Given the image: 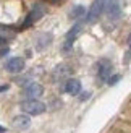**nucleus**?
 I'll return each instance as SVG.
<instances>
[{
	"mask_svg": "<svg viewBox=\"0 0 131 133\" xmlns=\"http://www.w3.org/2000/svg\"><path fill=\"white\" fill-rule=\"evenodd\" d=\"M81 28H83V24H81V23H76V24L73 26V28L70 29V32L67 34V42H65V50H70V49H71V44H73V41L76 39V36L79 34Z\"/></svg>",
	"mask_w": 131,
	"mask_h": 133,
	"instance_id": "8",
	"label": "nucleus"
},
{
	"mask_svg": "<svg viewBox=\"0 0 131 133\" xmlns=\"http://www.w3.org/2000/svg\"><path fill=\"white\" fill-rule=\"evenodd\" d=\"M83 13H84V6L78 5V6H75V8L70 11V16H71V18H79Z\"/></svg>",
	"mask_w": 131,
	"mask_h": 133,
	"instance_id": "11",
	"label": "nucleus"
},
{
	"mask_svg": "<svg viewBox=\"0 0 131 133\" xmlns=\"http://www.w3.org/2000/svg\"><path fill=\"white\" fill-rule=\"evenodd\" d=\"M3 44H5V39H3L2 36H0V47H2V45H3Z\"/></svg>",
	"mask_w": 131,
	"mask_h": 133,
	"instance_id": "15",
	"label": "nucleus"
},
{
	"mask_svg": "<svg viewBox=\"0 0 131 133\" xmlns=\"http://www.w3.org/2000/svg\"><path fill=\"white\" fill-rule=\"evenodd\" d=\"M5 66H6V70L10 73H19L24 68V60L21 57H13V58H10V60L6 62Z\"/></svg>",
	"mask_w": 131,
	"mask_h": 133,
	"instance_id": "5",
	"label": "nucleus"
},
{
	"mask_svg": "<svg viewBox=\"0 0 131 133\" xmlns=\"http://www.w3.org/2000/svg\"><path fill=\"white\" fill-rule=\"evenodd\" d=\"M21 109L28 115H41L45 112V104L37 101V99H28L21 104Z\"/></svg>",
	"mask_w": 131,
	"mask_h": 133,
	"instance_id": "1",
	"label": "nucleus"
},
{
	"mask_svg": "<svg viewBox=\"0 0 131 133\" xmlns=\"http://www.w3.org/2000/svg\"><path fill=\"white\" fill-rule=\"evenodd\" d=\"M88 97H89V92H86V94L81 96V101H84V99H88Z\"/></svg>",
	"mask_w": 131,
	"mask_h": 133,
	"instance_id": "14",
	"label": "nucleus"
},
{
	"mask_svg": "<svg viewBox=\"0 0 131 133\" xmlns=\"http://www.w3.org/2000/svg\"><path fill=\"white\" fill-rule=\"evenodd\" d=\"M100 15H102V0H94L92 5L89 6L86 21H88V23H96L97 19H99Z\"/></svg>",
	"mask_w": 131,
	"mask_h": 133,
	"instance_id": "3",
	"label": "nucleus"
},
{
	"mask_svg": "<svg viewBox=\"0 0 131 133\" xmlns=\"http://www.w3.org/2000/svg\"><path fill=\"white\" fill-rule=\"evenodd\" d=\"M11 125L16 130H28L31 127V118L28 115H16L11 120Z\"/></svg>",
	"mask_w": 131,
	"mask_h": 133,
	"instance_id": "7",
	"label": "nucleus"
},
{
	"mask_svg": "<svg viewBox=\"0 0 131 133\" xmlns=\"http://www.w3.org/2000/svg\"><path fill=\"white\" fill-rule=\"evenodd\" d=\"M112 75V63H110L107 58H104V60L99 62V78L102 81H107Z\"/></svg>",
	"mask_w": 131,
	"mask_h": 133,
	"instance_id": "6",
	"label": "nucleus"
},
{
	"mask_svg": "<svg viewBox=\"0 0 131 133\" xmlns=\"http://www.w3.org/2000/svg\"><path fill=\"white\" fill-rule=\"evenodd\" d=\"M120 5L117 0H102V13H105L110 18H118L120 16Z\"/></svg>",
	"mask_w": 131,
	"mask_h": 133,
	"instance_id": "2",
	"label": "nucleus"
},
{
	"mask_svg": "<svg viewBox=\"0 0 131 133\" xmlns=\"http://www.w3.org/2000/svg\"><path fill=\"white\" fill-rule=\"evenodd\" d=\"M42 92H44V88L39 83H29L24 88V96L29 99H37L39 96H42Z\"/></svg>",
	"mask_w": 131,
	"mask_h": 133,
	"instance_id": "4",
	"label": "nucleus"
},
{
	"mask_svg": "<svg viewBox=\"0 0 131 133\" xmlns=\"http://www.w3.org/2000/svg\"><path fill=\"white\" fill-rule=\"evenodd\" d=\"M44 15V8H42V6H39V5H36L34 6V10H32L31 13H29V15H28V19H26V23H24V26H23V28H26V26H29L32 21H36V19H39V18H41Z\"/></svg>",
	"mask_w": 131,
	"mask_h": 133,
	"instance_id": "10",
	"label": "nucleus"
},
{
	"mask_svg": "<svg viewBox=\"0 0 131 133\" xmlns=\"http://www.w3.org/2000/svg\"><path fill=\"white\" fill-rule=\"evenodd\" d=\"M3 131H5V128H3V127H0V133H3Z\"/></svg>",
	"mask_w": 131,
	"mask_h": 133,
	"instance_id": "16",
	"label": "nucleus"
},
{
	"mask_svg": "<svg viewBox=\"0 0 131 133\" xmlns=\"http://www.w3.org/2000/svg\"><path fill=\"white\" fill-rule=\"evenodd\" d=\"M6 89H8V84H3V86H0V92H2V91H6Z\"/></svg>",
	"mask_w": 131,
	"mask_h": 133,
	"instance_id": "13",
	"label": "nucleus"
},
{
	"mask_svg": "<svg viewBox=\"0 0 131 133\" xmlns=\"http://www.w3.org/2000/svg\"><path fill=\"white\" fill-rule=\"evenodd\" d=\"M65 91L68 92V94L71 96H76V94H79V91H81V83H79V79H68L67 84H65Z\"/></svg>",
	"mask_w": 131,
	"mask_h": 133,
	"instance_id": "9",
	"label": "nucleus"
},
{
	"mask_svg": "<svg viewBox=\"0 0 131 133\" xmlns=\"http://www.w3.org/2000/svg\"><path fill=\"white\" fill-rule=\"evenodd\" d=\"M118 79H120V76H118V75H117V76H113V78H112V76H110V78L107 79V81H108V84H115L117 81H118Z\"/></svg>",
	"mask_w": 131,
	"mask_h": 133,
	"instance_id": "12",
	"label": "nucleus"
}]
</instances>
